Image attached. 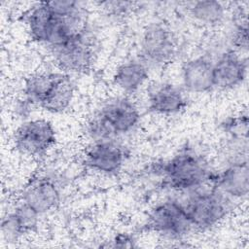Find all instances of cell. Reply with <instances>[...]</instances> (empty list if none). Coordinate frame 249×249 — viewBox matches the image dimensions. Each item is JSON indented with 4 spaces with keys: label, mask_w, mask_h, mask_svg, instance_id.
Returning a JSON list of instances; mask_svg holds the SVG:
<instances>
[{
    "label": "cell",
    "mask_w": 249,
    "mask_h": 249,
    "mask_svg": "<svg viewBox=\"0 0 249 249\" xmlns=\"http://www.w3.org/2000/svg\"><path fill=\"white\" fill-rule=\"evenodd\" d=\"M112 244L110 246L124 248V247H134L135 246V239L132 235L128 233H118L113 239Z\"/></svg>",
    "instance_id": "21"
},
{
    "label": "cell",
    "mask_w": 249,
    "mask_h": 249,
    "mask_svg": "<svg viewBox=\"0 0 249 249\" xmlns=\"http://www.w3.org/2000/svg\"><path fill=\"white\" fill-rule=\"evenodd\" d=\"M126 155L124 146L115 139L96 141L86 150L85 163L95 172L113 175L122 169Z\"/></svg>",
    "instance_id": "8"
},
{
    "label": "cell",
    "mask_w": 249,
    "mask_h": 249,
    "mask_svg": "<svg viewBox=\"0 0 249 249\" xmlns=\"http://www.w3.org/2000/svg\"><path fill=\"white\" fill-rule=\"evenodd\" d=\"M191 17L205 26H215L223 21L226 16V8L222 2L203 0L193 2L189 8Z\"/></svg>",
    "instance_id": "19"
},
{
    "label": "cell",
    "mask_w": 249,
    "mask_h": 249,
    "mask_svg": "<svg viewBox=\"0 0 249 249\" xmlns=\"http://www.w3.org/2000/svg\"><path fill=\"white\" fill-rule=\"evenodd\" d=\"M234 32L232 34V46L235 48V52H247L248 50V28H247V21L246 19L239 20L236 22Z\"/></svg>",
    "instance_id": "20"
},
{
    "label": "cell",
    "mask_w": 249,
    "mask_h": 249,
    "mask_svg": "<svg viewBox=\"0 0 249 249\" xmlns=\"http://www.w3.org/2000/svg\"><path fill=\"white\" fill-rule=\"evenodd\" d=\"M177 52V39L169 26L162 22L149 23L140 40L141 58L147 64L162 66L169 63Z\"/></svg>",
    "instance_id": "4"
},
{
    "label": "cell",
    "mask_w": 249,
    "mask_h": 249,
    "mask_svg": "<svg viewBox=\"0 0 249 249\" xmlns=\"http://www.w3.org/2000/svg\"><path fill=\"white\" fill-rule=\"evenodd\" d=\"M149 78V66L142 58H131L121 63L113 75L114 84L124 93L138 91Z\"/></svg>",
    "instance_id": "15"
},
{
    "label": "cell",
    "mask_w": 249,
    "mask_h": 249,
    "mask_svg": "<svg viewBox=\"0 0 249 249\" xmlns=\"http://www.w3.org/2000/svg\"><path fill=\"white\" fill-rule=\"evenodd\" d=\"M187 103V97L182 89L170 83L153 86L147 96L149 110L158 115L179 114L186 109Z\"/></svg>",
    "instance_id": "13"
},
{
    "label": "cell",
    "mask_w": 249,
    "mask_h": 249,
    "mask_svg": "<svg viewBox=\"0 0 249 249\" xmlns=\"http://www.w3.org/2000/svg\"><path fill=\"white\" fill-rule=\"evenodd\" d=\"M58 72L39 71L29 75L23 83V98L34 106H40L43 99L53 87Z\"/></svg>",
    "instance_id": "18"
},
{
    "label": "cell",
    "mask_w": 249,
    "mask_h": 249,
    "mask_svg": "<svg viewBox=\"0 0 249 249\" xmlns=\"http://www.w3.org/2000/svg\"><path fill=\"white\" fill-rule=\"evenodd\" d=\"M213 186L230 198L246 197L249 191V167L247 159L231 160L218 173H214Z\"/></svg>",
    "instance_id": "11"
},
{
    "label": "cell",
    "mask_w": 249,
    "mask_h": 249,
    "mask_svg": "<svg viewBox=\"0 0 249 249\" xmlns=\"http://www.w3.org/2000/svg\"><path fill=\"white\" fill-rule=\"evenodd\" d=\"M95 114L103 121L114 137L132 131L141 119L138 106L126 96L106 101Z\"/></svg>",
    "instance_id": "7"
},
{
    "label": "cell",
    "mask_w": 249,
    "mask_h": 249,
    "mask_svg": "<svg viewBox=\"0 0 249 249\" xmlns=\"http://www.w3.org/2000/svg\"><path fill=\"white\" fill-rule=\"evenodd\" d=\"M75 96V85L70 75L58 72L57 77L40 106L52 114H59L66 111Z\"/></svg>",
    "instance_id": "16"
},
{
    "label": "cell",
    "mask_w": 249,
    "mask_h": 249,
    "mask_svg": "<svg viewBox=\"0 0 249 249\" xmlns=\"http://www.w3.org/2000/svg\"><path fill=\"white\" fill-rule=\"evenodd\" d=\"M153 170L161 176V186L178 192H191L211 183L212 172L207 160L196 151L185 148L170 159L157 163Z\"/></svg>",
    "instance_id": "1"
},
{
    "label": "cell",
    "mask_w": 249,
    "mask_h": 249,
    "mask_svg": "<svg viewBox=\"0 0 249 249\" xmlns=\"http://www.w3.org/2000/svg\"><path fill=\"white\" fill-rule=\"evenodd\" d=\"M231 198L214 186L191 191L183 202L194 230L206 231L222 222L231 210Z\"/></svg>",
    "instance_id": "2"
},
{
    "label": "cell",
    "mask_w": 249,
    "mask_h": 249,
    "mask_svg": "<svg viewBox=\"0 0 249 249\" xmlns=\"http://www.w3.org/2000/svg\"><path fill=\"white\" fill-rule=\"evenodd\" d=\"M55 142L54 126L46 119L24 121L14 133L15 148L26 156H43L53 147Z\"/></svg>",
    "instance_id": "5"
},
{
    "label": "cell",
    "mask_w": 249,
    "mask_h": 249,
    "mask_svg": "<svg viewBox=\"0 0 249 249\" xmlns=\"http://www.w3.org/2000/svg\"><path fill=\"white\" fill-rule=\"evenodd\" d=\"M40 214L19 201L2 219L1 232L6 241H17L23 235L35 231L39 226Z\"/></svg>",
    "instance_id": "12"
},
{
    "label": "cell",
    "mask_w": 249,
    "mask_h": 249,
    "mask_svg": "<svg viewBox=\"0 0 249 249\" xmlns=\"http://www.w3.org/2000/svg\"><path fill=\"white\" fill-rule=\"evenodd\" d=\"M61 199L58 184L47 175H39L30 179L22 189L20 201L30 206L40 215L54 210Z\"/></svg>",
    "instance_id": "9"
},
{
    "label": "cell",
    "mask_w": 249,
    "mask_h": 249,
    "mask_svg": "<svg viewBox=\"0 0 249 249\" xmlns=\"http://www.w3.org/2000/svg\"><path fill=\"white\" fill-rule=\"evenodd\" d=\"M51 50L55 65L68 75L85 73L94 61V49L89 33Z\"/></svg>",
    "instance_id": "6"
},
{
    "label": "cell",
    "mask_w": 249,
    "mask_h": 249,
    "mask_svg": "<svg viewBox=\"0 0 249 249\" xmlns=\"http://www.w3.org/2000/svg\"><path fill=\"white\" fill-rule=\"evenodd\" d=\"M24 20L30 38L36 43L47 45L53 22V13L49 2H40L31 7Z\"/></svg>",
    "instance_id": "17"
},
{
    "label": "cell",
    "mask_w": 249,
    "mask_h": 249,
    "mask_svg": "<svg viewBox=\"0 0 249 249\" xmlns=\"http://www.w3.org/2000/svg\"><path fill=\"white\" fill-rule=\"evenodd\" d=\"M247 60L234 50L222 53L213 62L214 88L231 89L240 86L247 76Z\"/></svg>",
    "instance_id": "10"
},
{
    "label": "cell",
    "mask_w": 249,
    "mask_h": 249,
    "mask_svg": "<svg viewBox=\"0 0 249 249\" xmlns=\"http://www.w3.org/2000/svg\"><path fill=\"white\" fill-rule=\"evenodd\" d=\"M144 229L168 238H180L193 231L183 202L166 199L157 203L149 211Z\"/></svg>",
    "instance_id": "3"
},
{
    "label": "cell",
    "mask_w": 249,
    "mask_h": 249,
    "mask_svg": "<svg viewBox=\"0 0 249 249\" xmlns=\"http://www.w3.org/2000/svg\"><path fill=\"white\" fill-rule=\"evenodd\" d=\"M183 88L192 93H206L214 89L213 61L205 55L190 58L181 68Z\"/></svg>",
    "instance_id": "14"
}]
</instances>
